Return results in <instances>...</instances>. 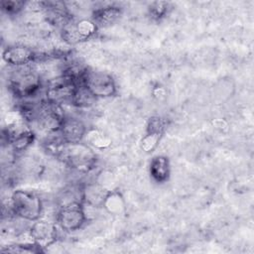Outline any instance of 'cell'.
Segmentation results:
<instances>
[{"mask_svg":"<svg viewBox=\"0 0 254 254\" xmlns=\"http://www.w3.org/2000/svg\"><path fill=\"white\" fill-rule=\"evenodd\" d=\"M1 251L10 253H41L44 252L45 250L43 249V246L30 240L25 242H16L8 244L4 248H2Z\"/></svg>","mask_w":254,"mask_h":254,"instance_id":"ffe728a7","label":"cell"},{"mask_svg":"<svg viewBox=\"0 0 254 254\" xmlns=\"http://www.w3.org/2000/svg\"><path fill=\"white\" fill-rule=\"evenodd\" d=\"M166 126V120L158 115L148 118L144 134L139 141V147L144 153L151 154L158 148L165 134Z\"/></svg>","mask_w":254,"mask_h":254,"instance_id":"8fae6325","label":"cell"},{"mask_svg":"<svg viewBox=\"0 0 254 254\" xmlns=\"http://www.w3.org/2000/svg\"><path fill=\"white\" fill-rule=\"evenodd\" d=\"M80 84L86 87L97 99L110 98L117 94L116 81L107 71L88 67Z\"/></svg>","mask_w":254,"mask_h":254,"instance_id":"ba28073f","label":"cell"},{"mask_svg":"<svg viewBox=\"0 0 254 254\" xmlns=\"http://www.w3.org/2000/svg\"><path fill=\"white\" fill-rule=\"evenodd\" d=\"M122 16V8L114 3H107L95 7L91 11L90 18L98 28H108L119 21Z\"/></svg>","mask_w":254,"mask_h":254,"instance_id":"9a60e30c","label":"cell"},{"mask_svg":"<svg viewBox=\"0 0 254 254\" xmlns=\"http://www.w3.org/2000/svg\"><path fill=\"white\" fill-rule=\"evenodd\" d=\"M171 10L169 2L166 1H154L151 2L147 7L148 16L156 22H159L167 17Z\"/></svg>","mask_w":254,"mask_h":254,"instance_id":"44dd1931","label":"cell"},{"mask_svg":"<svg viewBox=\"0 0 254 254\" xmlns=\"http://www.w3.org/2000/svg\"><path fill=\"white\" fill-rule=\"evenodd\" d=\"M98 30V26L90 17L73 18L60 30V38L67 47H72L92 39Z\"/></svg>","mask_w":254,"mask_h":254,"instance_id":"5b68a950","label":"cell"},{"mask_svg":"<svg viewBox=\"0 0 254 254\" xmlns=\"http://www.w3.org/2000/svg\"><path fill=\"white\" fill-rule=\"evenodd\" d=\"M151 180L159 185L167 183L171 178V162L165 155H155L151 158L148 166Z\"/></svg>","mask_w":254,"mask_h":254,"instance_id":"2e32d148","label":"cell"},{"mask_svg":"<svg viewBox=\"0 0 254 254\" xmlns=\"http://www.w3.org/2000/svg\"><path fill=\"white\" fill-rule=\"evenodd\" d=\"M87 129L81 119L65 114L59 133L66 144L77 143L83 141Z\"/></svg>","mask_w":254,"mask_h":254,"instance_id":"4fadbf2b","label":"cell"},{"mask_svg":"<svg viewBox=\"0 0 254 254\" xmlns=\"http://www.w3.org/2000/svg\"><path fill=\"white\" fill-rule=\"evenodd\" d=\"M85 206L81 200H73L59 206L56 213V222L64 232H74L86 223Z\"/></svg>","mask_w":254,"mask_h":254,"instance_id":"8992f818","label":"cell"},{"mask_svg":"<svg viewBox=\"0 0 254 254\" xmlns=\"http://www.w3.org/2000/svg\"><path fill=\"white\" fill-rule=\"evenodd\" d=\"M77 85L78 83L71 78L60 73L45 83L43 98L50 103L62 106L64 104H69Z\"/></svg>","mask_w":254,"mask_h":254,"instance_id":"52a82bcc","label":"cell"},{"mask_svg":"<svg viewBox=\"0 0 254 254\" xmlns=\"http://www.w3.org/2000/svg\"><path fill=\"white\" fill-rule=\"evenodd\" d=\"M26 1H19V0H4L1 2V10L6 13L7 15L14 16L19 15L20 13L24 12Z\"/></svg>","mask_w":254,"mask_h":254,"instance_id":"7402d4cb","label":"cell"},{"mask_svg":"<svg viewBox=\"0 0 254 254\" xmlns=\"http://www.w3.org/2000/svg\"><path fill=\"white\" fill-rule=\"evenodd\" d=\"M59 230L61 229L56 220L52 221L41 217L40 219L31 222V225L28 227L27 234L31 241L45 247L57 241Z\"/></svg>","mask_w":254,"mask_h":254,"instance_id":"7c38bea8","label":"cell"},{"mask_svg":"<svg viewBox=\"0 0 254 254\" xmlns=\"http://www.w3.org/2000/svg\"><path fill=\"white\" fill-rule=\"evenodd\" d=\"M39 52L24 44L8 45L2 51V60L9 67L34 64L39 61Z\"/></svg>","mask_w":254,"mask_h":254,"instance_id":"30bf717a","label":"cell"},{"mask_svg":"<svg viewBox=\"0 0 254 254\" xmlns=\"http://www.w3.org/2000/svg\"><path fill=\"white\" fill-rule=\"evenodd\" d=\"M65 113L62 105L50 103L43 97L35 123L46 135L59 133Z\"/></svg>","mask_w":254,"mask_h":254,"instance_id":"9c48e42d","label":"cell"},{"mask_svg":"<svg viewBox=\"0 0 254 254\" xmlns=\"http://www.w3.org/2000/svg\"><path fill=\"white\" fill-rule=\"evenodd\" d=\"M58 159L70 170L80 174L93 171L98 160L94 149L83 141L65 144Z\"/></svg>","mask_w":254,"mask_h":254,"instance_id":"3957f363","label":"cell"},{"mask_svg":"<svg viewBox=\"0 0 254 254\" xmlns=\"http://www.w3.org/2000/svg\"><path fill=\"white\" fill-rule=\"evenodd\" d=\"M83 142L94 150H105L111 146V138L97 128H88Z\"/></svg>","mask_w":254,"mask_h":254,"instance_id":"ac0fdd59","label":"cell"},{"mask_svg":"<svg viewBox=\"0 0 254 254\" xmlns=\"http://www.w3.org/2000/svg\"><path fill=\"white\" fill-rule=\"evenodd\" d=\"M102 208L111 215L119 216L124 214L126 211V201L122 192L119 190H109Z\"/></svg>","mask_w":254,"mask_h":254,"instance_id":"e0dca14e","label":"cell"},{"mask_svg":"<svg viewBox=\"0 0 254 254\" xmlns=\"http://www.w3.org/2000/svg\"><path fill=\"white\" fill-rule=\"evenodd\" d=\"M109 190L98 182H87L80 186V198L84 205L93 208H102L105 196Z\"/></svg>","mask_w":254,"mask_h":254,"instance_id":"5bb4252c","label":"cell"},{"mask_svg":"<svg viewBox=\"0 0 254 254\" xmlns=\"http://www.w3.org/2000/svg\"><path fill=\"white\" fill-rule=\"evenodd\" d=\"M97 98L94 97L86 87H84L82 84H78L69 104L74 108L84 109L93 106Z\"/></svg>","mask_w":254,"mask_h":254,"instance_id":"d6986e66","label":"cell"},{"mask_svg":"<svg viewBox=\"0 0 254 254\" xmlns=\"http://www.w3.org/2000/svg\"><path fill=\"white\" fill-rule=\"evenodd\" d=\"M7 78V86L17 100L36 98L44 90V80L36 64L10 67Z\"/></svg>","mask_w":254,"mask_h":254,"instance_id":"7a4b0ae2","label":"cell"},{"mask_svg":"<svg viewBox=\"0 0 254 254\" xmlns=\"http://www.w3.org/2000/svg\"><path fill=\"white\" fill-rule=\"evenodd\" d=\"M5 125L2 129V139L14 154L27 151L36 140V132L22 114L14 108L8 111L4 119Z\"/></svg>","mask_w":254,"mask_h":254,"instance_id":"6da1fadb","label":"cell"},{"mask_svg":"<svg viewBox=\"0 0 254 254\" xmlns=\"http://www.w3.org/2000/svg\"><path fill=\"white\" fill-rule=\"evenodd\" d=\"M13 213L27 222L40 219L44 212V203L39 194L32 190H15L9 199Z\"/></svg>","mask_w":254,"mask_h":254,"instance_id":"277c9868","label":"cell"}]
</instances>
